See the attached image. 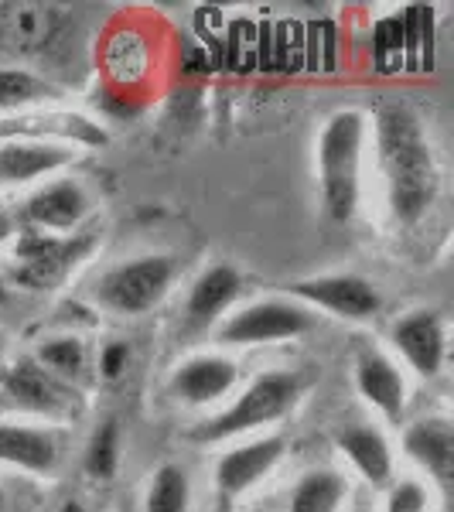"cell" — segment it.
<instances>
[{
	"mask_svg": "<svg viewBox=\"0 0 454 512\" xmlns=\"http://www.w3.org/2000/svg\"><path fill=\"white\" fill-rule=\"evenodd\" d=\"M0 229H4V219H0Z\"/></svg>",
	"mask_w": 454,
	"mask_h": 512,
	"instance_id": "36",
	"label": "cell"
},
{
	"mask_svg": "<svg viewBox=\"0 0 454 512\" xmlns=\"http://www.w3.org/2000/svg\"><path fill=\"white\" fill-rule=\"evenodd\" d=\"M297 386L301 379L294 373H267L260 379H253L246 386V393L239 396L233 407H226L219 417L205 420V424L195 427V441H226V437H236L243 431H253L260 424H270V420L284 417L291 410V403L297 400Z\"/></svg>",
	"mask_w": 454,
	"mask_h": 512,
	"instance_id": "3",
	"label": "cell"
},
{
	"mask_svg": "<svg viewBox=\"0 0 454 512\" xmlns=\"http://www.w3.org/2000/svg\"><path fill=\"white\" fill-rule=\"evenodd\" d=\"M257 512H267V509H257Z\"/></svg>",
	"mask_w": 454,
	"mask_h": 512,
	"instance_id": "38",
	"label": "cell"
},
{
	"mask_svg": "<svg viewBox=\"0 0 454 512\" xmlns=\"http://www.w3.org/2000/svg\"><path fill=\"white\" fill-rule=\"evenodd\" d=\"M291 294L349 321L373 318L379 311V304H383V297H379V291L369 280L352 277V274L301 280V284H291Z\"/></svg>",
	"mask_w": 454,
	"mask_h": 512,
	"instance_id": "9",
	"label": "cell"
},
{
	"mask_svg": "<svg viewBox=\"0 0 454 512\" xmlns=\"http://www.w3.org/2000/svg\"><path fill=\"white\" fill-rule=\"evenodd\" d=\"M195 31L205 45H212L216 52L222 55V35H226V21H222V11L219 7H202L195 14Z\"/></svg>",
	"mask_w": 454,
	"mask_h": 512,
	"instance_id": "30",
	"label": "cell"
},
{
	"mask_svg": "<svg viewBox=\"0 0 454 512\" xmlns=\"http://www.w3.org/2000/svg\"><path fill=\"white\" fill-rule=\"evenodd\" d=\"M349 485L338 472H308L291 492V512H338Z\"/></svg>",
	"mask_w": 454,
	"mask_h": 512,
	"instance_id": "20",
	"label": "cell"
},
{
	"mask_svg": "<svg viewBox=\"0 0 454 512\" xmlns=\"http://www.w3.org/2000/svg\"><path fill=\"white\" fill-rule=\"evenodd\" d=\"M4 297H7V280H4V274H0V304H4Z\"/></svg>",
	"mask_w": 454,
	"mask_h": 512,
	"instance_id": "34",
	"label": "cell"
},
{
	"mask_svg": "<svg viewBox=\"0 0 454 512\" xmlns=\"http://www.w3.org/2000/svg\"><path fill=\"white\" fill-rule=\"evenodd\" d=\"M239 369L236 362L222 359V355H195V359L181 362L178 373L171 376V393L181 403H212L219 396H226L236 386Z\"/></svg>",
	"mask_w": 454,
	"mask_h": 512,
	"instance_id": "12",
	"label": "cell"
},
{
	"mask_svg": "<svg viewBox=\"0 0 454 512\" xmlns=\"http://www.w3.org/2000/svg\"><path fill=\"white\" fill-rule=\"evenodd\" d=\"M38 366H45L52 376L65 379V383H72V379H79L86 373L89 366V355H86V342L76 335H62V338H48V342L38 345Z\"/></svg>",
	"mask_w": 454,
	"mask_h": 512,
	"instance_id": "24",
	"label": "cell"
},
{
	"mask_svg": "<svg viewBox=\"0 0 454 512\" xmlns=\"http://www.w3.org/2000/svg\"><path fill=\"white\" fill-rule=\"evenodd\" d=\"M280 454H284V441L280 437H263V441L243 444V448L222 454L216 465V482L222 499H236L246 489H253L263 475H270V468L280 461Z\"/></svg>",
	"mask_w": 454,
	"mask_h": 512,
	"instance_id": "11",
	"label": "cell"
},
{
	"mask_svg": "<svg viewBox=\"0 0 454 512\" xmlns=\"http://www.w3.org/2000/svg\"><path fill=\"white\" fill-rule=\"evenodd\" d=\"M356 512H369V509H356Z\"/></svg>",
	"mask_w": 454,
	"mask_h": 512,
	"instance_id": "37",
	"label": "cell"
},
{
	"mask_svg": "<svg viewBox=\"0 0 454 512\" xmlns=\"http://www.w3.org/2000/svg\"><path fill=\"white\" fill-rule=\"evenodd\" d=\"M0 461L45 475L59 465V444L52 434L35 431V427L0 424Z\"/></svg>",
	"mask_w": 454,
	"mask_h": 512,
	"instance_id": "17",
	"label": "cell"
},
{
	"mask_svg": "<svg viewBox=\"0 0 454 512\" xmlns=\"http://www.w3.org/2000/svg\"><path fill=\"white\" fill-rule=\"evenodd\" d=\"M0 509H4V489H0Z\"/></svg>",
	"mask_w": 454,
	"mask_h": 512,
	"instance_id": "35",
	"label": "cell"
},
{
	"mask_svg": "<svg viewBox=\"0 0 454 512\" xmlns=\"http://www.w3.org/2000/svg\"><path fill=\"white\" fill-rule=\"evenodd\" d=\"M93 243V233L48 236L38 229H24L11 250V280H18L28 291H52L93 250Z\"/></svg>",
	"mask_w": 454,
	"mask_h": 512,
	"instance_id": "4",
	"label": "cell"
},
{
	"mask_svg": "<svg viewBox=\"0 0 454 512\" xmlns=\"http://www.w3.org/2000/svg\"><path fill=\"white\" fill-rule=\"evenodd\" d=\"M393 345L417 376H437L444 366V325L437 311H417L393 328Z\"/></svg>",
	"mask_w": 454,
	"mask_h": 512,
	"instance_id": "10",
	"label": "cell"
},
{
	"mask_svg": "<svg viewBox=\"0 0 454 512\" xmlns=\"http://www.w3.org/2000/svg\"><path fill=\"white\" fill-rule=\"evenodd\" d=\"M59 512H86V509H82L79 502H65V506H62Z\"/></svg>",
	"mask_w": 454,
	"mask_h": 512,
	"instance_id": "32",
	"label": "cell"
},
{
	"mask_svg": "<svg viewBox=\"0 0 454 512\" xmlns=\"http://www.w3.org/2000/svg\"><path fill=\"white\" fill-rule=\"evenodd\" d=\"M4 390L18 407H28L45 417H72L82 410V393L65 379L52 376L35 359H18L4 376Z\"/></svg>",
	"mask_w": 454,
	"mask_h": 512,
	"instance_id": "7",
	"label": "cell"
},
{
	"mask_svg": "<svg viewBox=\"0 0 454 512\" xmlns=\"http://www.w3.org/2000/svg\"><path fill=\"white\" fill-rule=\"evenodd\" d=\"M222 52H226V69L233 72H250L260 65V28L253 21L239 18L226 24V35H222Z\"/></svg>",
	"mask_w": 454,
	"mask_h": 512,
	"instance_id": "26",
	"label": "cell"
},
{
	"mask_svg": "<svg viewBox=\"0 0 454 512\" xmlns=\"http://www.w3.org/2000/svg\"><path fill=\"white\" fill-rule=\"evenodd\" d=\"M147 62H151V48L147 41L134 35V31H120V35L110 38V48H106V69L110 76L120 82V86H134L147 76Z\"/></svg>",
	"mask_w": 454,
	"mask_h": 512,
	"instance_id": "21",
	"label": "cell"
},
{
	"mask_svg": "<svg viewBox=\"0 0 454 512\" xmlns=\"http://www.w3.org/2000/svg\"><path fill=\"white\" fill-rule=\"evenodd\" d=\"M216 512H233V506H229V499H219V506H216Z\"/></svg>",
	"mask_w": 454,
	"mask_h": 512,
	"instance_id": "33",
	"label": "cell"
},
{
	"mask_svg": "<svg viewBox=\"0 0 454 512\" xmlns=\"http://www.w3.org/2000/svg\"><path fill=\"white\" fill-rule=\"evenodd\" d=\"M62 134L72 137L79 144H106V134L89 123L86 117H21V120H4L0 134Z\"/></svg>",
	"mask_w": 454,
	"mask_h": 512,
	"instance_id": "22",
	"label": "cell"
},
{
	"mask_svg": "<svg viewBox=\"0 0 454 512\" xmlns=\"http://www.w3.org/2000/svg\"><path fill=\"white\" fill-rule=\"evenodd\" d=\"M338 448L345 451V458L359 468V475L366 478L369 485L383 489L393 478V454L386 437L373 431V427H349V431L338 434Z\"/></svg>",
	"mask_w": 454,
	"mask_h": 512,
	"instance_id": "18",
	"label": "cell"
},
{
	"mask_svg": "<svg viewBox=\"0 0 454 512\" xmlns=\"http://www.w3.org/2000/svg\"><path fill=\"white\" fill-rule=\"evenodd\" d=\"M62 93L52 82L31 76L24 69H0V110H24L31 103H45V99H59Z\"/></svg>",
	"mask_w": 454,
	"mask_h": 512,
	"instance_id": "25",
	"label": "cell"
},
{
	"mask_svg": "<svg viewBox=\"0 0 454 512\" xmlns=\"http://www.w3.org/2000/svg\"><path fill=\"white\" fill-rule=\"evenodd\" d=\"M362 113L338 110L318 137V178L321 202L335 222H349L359 205V168H362Z\"/></svg>",
	"mask_w": 454,
	"mask_h": 512,
	"instance_id": "2",
	"label": "cell"
},
{
	"mask_svg": "<svg viewBox=\"0 0 454 512\" xmlns=\"http://www.w3.org/2000/svg\"><path fill=\"white\" fill-rule=\"evenodd\" d=\"M65 28V14L52 4L38 0H11L0 4V41L4 48L21 55H38L59 41Z\"/></svg>",
	"mask_w": 454,
	"mask_h": 512,
	"instance_id": "8",
	"label": "cell"
},
{
	"mask_svg": "<svg viewBox=\"0 0 454 512\" xmlns=\"http://www.w3.org/2000/svg\"><path fill=\"white\" fill-rule=\"evenodd\" d=\"M403 448L410 458L434 478L437 485L448 489L454 478V427L444 417H427L410 424L407 437H403Z\"/></svg>",
	"mask_w": 454,
	"mask_h": 512,
	"instance_id": "14",
	"label": "cell"
},
{
	"mask_svg": "<svg viewBox=\"0 0 454 512\" xmlns=\"http://www.w3.org/2000/svg\"><path fill=\"white\" fill-rule=\"evenodd\" d=\"M318 325V315L311 308H301L294 301H263L253 308H243L219 328V342L226 345H260L280 342V338L304 335Z\"/></svg>",
	"mask_w": 454,
	"mask_h": 512,
	"instance_id": "6",
	"label": "cell"
},
{
	"mask_svg": "<svg viewBox=\"0 0 454 512\" xmlns=\"http://www.w3.org/2000/svg\"><path fill=\"white\" fill-rule=\"evenodd\" d=\"M192 506V485L181 465H161L147 489L144 512H188Z\"/></svg>",
	"mask_w": 454,
	"mask_h": 512,
	"instance_id": "23",
	"label": "cell"
},
{
	"mask_svg": "<svg viewBox=\"0 0 454 512\" xmlns=\"http://www.w3.org/2000/svg\"><path fill=\"white\" fill-rule=\"evenodd\" d=\"M120 461V427L117 420H103L86 448V472L93 478H113Z\"/></svg>",
	"mask_w": 454,
	"mask_h": 512,
	"instance_id": "27",
	"label": "cell"
},
{
	"mask_svg": "<svg viewBox=\"0 0 454 512\" xmlns=\"http://www.w3.org/2000/svg\"><path fill=\"white\" fill-rule=\"evenodd\" d=\"M239 294V274L233 267H212L195 280L192 297H188V318L192 321H209L216 318L222 308L233 304Z\"/></svg>",
	"mask_w": 454,
	"mask_h": 512,
	"instance_id": "19",
	"label": "cell"
},
{
	"mask_svg": "<svg viewBox=\"0 0 454 512\" xmlns=\"http://www.w3.org/2000/svg\"><path fill=\"white\" fill-rule=\"evenodd\" d=\"M373 55H376V65H379V72H400V65H403V28H400V18H390V21H383L376 28V48H373Z\"/></svg>",
	"mask_w": 454,
	"mask_h": 512,
	"instance_id": "28",
	"label": "cell"
},
{
	"mask_svg": "<svg viewBox=\"0 0 454 512\" xmlns=\"http://www.w3.org/2000/svg\"><path fill=\"white\" fill-rule=\"evenodd\" d=\"M356 386L369 403L383 414L386 420H400L403 407H407V383H403L400 369L393 366L386 355L379 352H362L356 359Z\"/></svg>",
	"mask_w": 454,
	"mask_h": 512,
	"instance_id": "15",
	"label": "cell"
},
{
	"mask_svg": "<svg viewBox=\"0 0 454 512\" xmlns=\"http://www.w3.org/2000/svg\"><path fill=\"white\" fill-rule=\"evenodd\" d=\"M76 158V151L62 144H45V140H11V144L0 147V181H11V185H21V181H31L38 175H48V171L62 168Z\"/></svg>",
	"mask_w": 454,
	"mask_h": 512,
	"instance_id": "16",
	"label": "cell"
},
{
	"mask_svg": "<svg viewBox=\"0 0 454 512\" xmlns=\"http://www.w3.org/2000/svg\"><path fill=\"white\" fill-rule=\"evenodd\" d=\"M386 512H427V492L420 482H400L390 489Z\"/></svg>",
	"mask_w": 454,
	"mask_h": 512,
	"instance_id": "29",
	"label": "cell"
},
{
	"mask_svg": "<svg viewBox=\"0 0 454 512\" xmlns=\"http://www.w3.org/2000/svg\"><path fill=\"white\" fill-rule=\"evenodd\" d=\"M376 147L393 216L417 222L437 198V161L417 113L403 103L383 106L376 113Z\"/></svg>",
	"mask_w": 454,
	"mask_h": 512,
	"instance_id": "1",
	"label": "cell"
},
{
	"mask_svg": "<svg viewBox=\"0 0 454 512\" xmlns=\"http://www.w3.org/2000/svg\"><path fill=\"white\" fill-rule=\"evenodd\" d=\"M127 366H130L127 342H110L103 352H99V373H103V379H110V383H117V379L127 373Z\"/></svg>",
	"mask_w": 454,
	"mask_h": 512,
	"instance_id": "31",
	"label": "cell"
},
{
	"mask_svg": "<svg viewBox=\"0 0 454 512\" xmlns=\"http://www.w3.org/2000/svg\"><path fill=\"white\" fill-rule=\"evenodd\" d=\"M89 212V195L79 181L62 178L45 185L35 192L24 205V216H28L31 229H76Z\"/></svg>",
	"mask_w": 454,
	"mask_h": 512,
	"instance_id": "13",
	"label": "cell"
},
{
	"mask_svg": "<svg viewBox=\"0 0 454 512\" xmlns=\"http://www.w3.org/2000/svg\"><path fill=\"white\" fill-rule=\"evenodd\" d=\"M171 277H175V263L171 256H137L130 263H120L110 274L96 280V297L110 311L120 315H140L151 311L154 304L168 294Z\"/></svg>",
	"mask_w": 454,
	"mask_h": 512,
	"instance_id": "5",
	"label": "cell"
}]
</instances>
